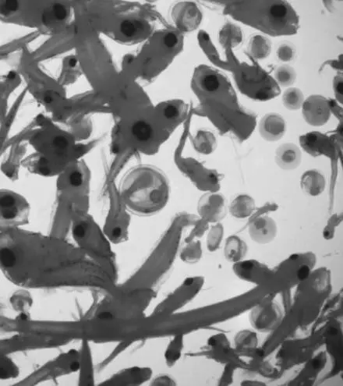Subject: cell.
<instances>
[{"instance_id": "cell-1", "label": "cell", "mask_w": 343, "mask_h": 386, "mask_svg": "<svg viewBox=\"0 0 343 386\" xmlns=\"http://www.w3.org/2000/svg\"><path fill=\"white\" fill-rule=\"evenodd\" d=\"M118 192L130 212L150 217L161 212L170 197L168 179L158 169L137 168L126 176Z\"/></svg>"}, {"instance_id": "cell-2", "label": "cell", "mask_w": 343, "mask_h": 386, "mask_svg": "<svg viewBox=\"0 0 343 386\" xmlns=\"http://www.w3.org/2000/svg\"><path fill=\"white\" fill-rule=\"evenodd\" d=\"M226 10L236 20L273 36L293 35L298 31L299 16L285 1L231 2Z\"/></svg>"}, {"instance_id": "cell-3", "label": "cell", "mask_w": 343, "mask_h": 386, "mask_svg": "<svg viewBox=\"0 0 343 386\" xmlns=\"http://www.w3.org/2000/svg\"><path fill=\"white\" fill-rule=\"evenodd\" d=\"M197 219L196 215L191 214L177 215L146 262L121 287L152 289L173 264L176 254L178 251L182 229L193 226Z\"/></svg>"}, {"instance_id": "cell-4", "label": "cell", "mask_w": 343, "mask_h": 386, "mask_svg": "<svg viewBox=\"0 0 343 386\" xmlns=\"http://www.w3.org/2000/svg\"><path fill=\"white\" fill-rule=\"evenodd\" d=\"M72 234L79 248L117 278L115 254L104 231L87 212L73 215Z\"/></svg>"}, {"instance_id": "cell-5", "label": "cell", "mask_w": 343, "mask_h": 386, "mask_svg": "<svg viewBox=\"0 0 343 386\" xmlns=\"http://www.w3.org/2000/svg\"><path fill=\"white\" fill-rule=\"evenodd\" d=\"M234 70L239 89L249 98L266 101L276 98L280 94L279 85L261 68L240 65Z\"/></svg>"}, {"instance_id": "cell-6", "label": "cell", "mask_w": 343, "mask_h": 386, "mask_svg": "<svg viewBox=\"0 0 343 386\" xmlns=\"http://www.w3.org/2000/svg\"><path fill=\"white\" fill-rule=\"evenodd\" d=\"M108 200L110 207L102 230L111 243H121L129 237L130 211L120 197L116 186L110 187Z\"/></svg>"}, {"instance_id": "cell-7", "label": "cell", "mask_w": 343, "mask_h": 386, "mask_svg": "<svg viewBox=\"0 0 343 386\" xmlns=\"http://www.w3.org/2000/svg\"><path fill=\"white\" fill-rule=\"evenodd\" d=\"M204 285L203 278L194 276L187 278L182 285L160 303L152 315L167 316L180 309L201 291Z\"/></svg>"}, {"instance_id": "cell-8", "label": "cell", "mask_w": 343, "mask_h": 386, "mask_svg": "<svg viewBox=\"0 0 343 386\" xmlns=\"http://www.w3.org/2000/svg\"><path fill=\"white\" fill-rule=\"evenodd\" d=\"M316 262V255L312 252L292 254L279 265L276 275L285 280L287 278L289 282L300 283L310 276Z\"/></svg>"}, {"instance_id": "cell-9", "label": "cell", "mask_w": 343, "mask_h": 386, "mask_svg": "<svg viewBox=\"0 0 343 386\" xmlns=\"http://www.w3.org/2000/svg\"><path fill=\"white\" fill-rule=\"evenodd\" d=\"M180 169L199 190L204 192L219 191L221 185L220 175L215 170L209 169L193 160H180Z\"/></svg>"}, {"instance_id": "cell-10", "label": "cell", "mask_w": 343, "mask_h": 386, "mask_svg": "<svg viewBox=\"0 0 343 386\" xmlns=\"http://www.w3.org/2000/svg\"><path fill=\"white\" fill-rule=\"evenodd\" d=\"M197 208L199 218L205 222L209 224L221 223L228 213L226 198L219 191L205 192L199 198Z\"/></svg>"}, {"instance_id": "cell-11", "label": "cell", "mask_w": 343, "mask_h": 386, "mask_svg": "<svg viewBox=\"0 0 343 386\" xmlns=\"http://www.w3.org/2000/svg\"><path fill=\"white\" fill-rule=\"evenodd\" d=\"M301 110L305 122L314 128L323 127L331 116L330 100L320 95L309 96Z\"/></svg>"}, {"instance_id": "cell-12", "label": "cell", "mask_w": 343, "mask_h": 386, "mask_svg": "<svg viewBox=\"0 0 343 386\" xmlns=\"http://www.w3.org/2000/svg\"><path fill=\"white\" fill-rule=\"evenodd\" d=\"M282 311L279 306L270 302L257 306L251 311L250 319L252 326L260 332H270L280 324Z\"/></svg>"}, {"instance_id": "cell-13", "label": "cell", "mask_w": 343, "mask_h": 386, "mask_svg": "<svg viewBox=\"0 0 343 386\" xmlns=\"http://www.w3.org/2000/svg\"><path fill=\"white\" fill-rule=\"evenodd\" d=\"M233 272L240 280L255 285H263L273 277L272 271L256 260H242L233 264Z\"/></svg>"}, {"instance_id": "cell-14", "label": "cell", "mask_w": 343, "mask_h": 386, "mask_svg": "<svg viewBox=\"0 0 343 386\" xmlns=\"http://www.w3.org/2000/svg\"><path fill=\"white\" fill-rule=\"evenodd\" d=\"M248 234L254 242L265 245L276 239L278 226L276 221L268 215H253L249 223Z\"/></svg>"}, {"instance_id": "cell-15", "label": "cell", "mask_w": 343, "mask_h": 386, "mask_svg": "<svg viewBox=\"0 0 343 386\" xmlns=\"http://www.w3.org/2000/svg\"><path fill=\"white\" fill-rule=\"evenodd\" d=\"M300 145L307 154L314 157L333 156L335 147L329 136L319 132H311L302 135Z\"/></svg>"}, {"instance_id": "cell-16", "label": "cell", "mask_w": 343, "mask_h": 386, "mask_svg": "<svg viewBox=\"0 0 343 386\" xmlns=\"http://www.w3.org/2000/svg\"><path fill=\"white\" fill-rule=\"evenodd\" d=\"M152 377L150 367H132L114 374L101 385H139L147 382Z\"/></svg>"}, {"instance_id": "cell-17", "label": "cell", "mask_w": 343, "mask_h": 386, "mask_svg": "<svg viewBox=\"0 0 343 386\" xmlns=\"http://www.w3.org/2000/svg\"><path fill=\"white\" fill-rule=\"evenodd\" d=\"M287 125L283 116L278 113H268L259 123L261 137L270 143L281 140L287 132Z\"/></svg>"}, {"instance_id": "cell-18", "label": "cell", "mask_w": 343, "mask_h": 386, "mask_svg": "<svg viewBox=\"0 0 343 386\" xmlns=\"http://www.w3.org/2000/svg\"><path fill=\"white\" fill-rule=\"evenodd\" d=\"M174 18L177 25L185 31L196 28L202 20V13L194 3H186L177 5L174 11Z\"/></svg>"}, {"instance_id": "cell-19", "label": "cell", "mask_w": 343, "mask_h": 386, "mask_svg": "<svg viewBox=\"0 0 343 386\" xmlns=\"http://www.w3.org/2000/svg\"><path fill=\"white\" fill-rule=\"evenodd\" d=\"M274 158L279 168L290 171L300 166L302 152L300 147L294 143H285L278 147Z\"/></svg>"}, {"instance_id": "cell-20", "label": "cell", "mask_w": 343, "mask_h": 386, "mask_svg": "<svg viewBox=\"0 0 343 386\" xmlns=\"http://www.w3.org/2000/svg\"><path fill=\"white\" fill-rule=\"evenodd\" d=\"M327 186L324 175L317 169H309L302 174L300 187L307 196L316 197L323 194Z\"/></svg>"}, {"instance_id": "cell-21", "label": "cell", "mask_w": 343, "mask_h": 386, "mask_svg": "<svg viewBox=\"0 0 343 386\" xmlns=\"http://www.w3.org/2000/svg\"><path fill=\"white\" fill-rule=\"evenodd\" d=\"M129 134L137 144L140 145H151L157 138L158 130L153 123L137 119L130 125Z\"/></svg>"}, {"instance_id": "cell-22", "label": "cell", "mask_w": 343, "mask_h": 386, "mask_svg": "<svg viewBox=\"0 0 343 386\" xmlns=\"http://www.w3.org/2000/svg\"><path fill=\"white\" fill-rule=\"evenodd\" d=\"M255 210V200L253 197L248 194L237 195L228 206V213L237 219H245L252 217Z\"/></svg>"}, {"instance_id": "cell-23", "label": "cell", "mask_w": 343, "mask_h": 386, "mask_svg": "<svg viewBox=\"0 0 343 386\" xmlns=\"http://www.w3.org/2000/svg\"><path fill=\"white\" fill-rule=\"evenodd\" d=\"M248 244L241 237L232 235L227 237L224 247V256L228 263L235 264L244 260L248 254Z\"/></svg>"}, {"instance_id": "cell-24", "label": "cell", "mask_w": 343, "mask_h": 386, "mask_svg": "<svg viewBox=\"0 0 343 386\" xmlns=\"http://www.w3.org/2000/svg\"><path fill=\"white\" fill-rule=\"evenodd\" d=\"M248 52L251 58L255 60L267 59L272 52L270 39L261 35L251 37L248 43Z\"/></svg>"}, {"instance_id": "cell-25", "label": "cell", "mask_w": 343, "mask_h": 386, "mask_svg": "<svg viewBox=\"0 0 343 386\" xmlns=\"http://www.w3.org/2000/svg\"><path fill=\"white\" fill-rule=\"evenodd\" d=\"M243 38L241 28L230 22L223 26L220 32V42L226 49L237 47L243 42Z\"/></svg>"}, {"instance_id": "cell-26", "label": "cell", "mask_w": 343, "mask_h": 386, "mask_svg": "<svg viewBox=\"0 0 343 386\" xmlns=\"http://www.w3.org/2000/svg\"><path fill=\"white\" fill-rule=\"evenodd\" d=\"M194 149L203 155H210L217 147L215 135L207 130H198L193 139Z\"/></svg>"}, {"instance_id": "cell-27", "label": "cell", "mask_w": 343, "mask_h": 386, "mask_svg": "<svg viewBox=\"0 0 343 386\" xmlns=\"http://www.w3.org/2000/svg\"><path fill=\"white\" fill-rule=\"evenodd\" d=\"M208 345L211 354L219 360L224 359L225 355L227 356L231 353L230 342L224 334H217L211 337Z\"/></svg>"}, {"instance_id": "cell-28", "label": "cell", "mask_w": 343, "mask_h": 386, "mask_svg": "<svg viewBox=\"0 0 343 386\" xmlns=\"http://www.w3.org/2000/svg\"><path fill=\"white\" fill-rule=\"evenodd\" d=\"M184 346L185 337L182 334L176 335L171 340L164 354L165 363L169 367L174 366L180 361Z\"/></svg>"}, {"instance_id": "cell-29", "label": "cell", "mask_w": 343, "mask_h": 386, "mask_svg": "<svg viewBox=\"0 0 343 386\" xmlns=\"http://www.w3.org/2000/svg\"><path fill=\"white\" fill-rule=\"evenodd\" d=\"M159 114L162 121L168 123L169 126H174V124L179 123L184 118L185 110L184 106L170 102L162 107Z\"/></svg>"}, {"instance_id": "cell-30", "label": "cell", "mask_w": 343, "mask_h": 386, "mask_svg": "<svg viewBox=\"0 0 343 386\" xmlns=\"http://www.w3.org/2000/svg\"><path fill=\"white\" fill-rule=\"evenodd\" d=\"M228 79L221 75L219 72L210 70L200 80V86L204 92L208 93H213L219 90Z\"/></svg>"}, {"instance_id": "cell-31", "label": "cell", "mask_w": 343, "mask_h": 386, "mask_svg": "<svg viewBox=\"0 0 343 386\" xmlns=\"http://www.w3.org/2000/svg\"><path fill=\"white\" fill-rule=\"evenodd\" d=\"M185 243V246L180 250V259L187 264L198 263L203 254L202 242L194 240Z\"/></svg>"}, {"instance_id": "cell-32", "label": "cell", "mask_w": 343, "mask_h": 386, "mask_svg": "<svg viewBox=\"0 0 343 386\" xmlns=\"http://www.w3.org/2000/svg\"><path fill=\"white\" fill-rule=\"evenodd\" d=\"M236 350L241 352H248L257 348L259 337L255 332L251 330H242L235 337Z\"/></svg>"}, {"instance_id": "cell-33", "label": "cell", "mask_w": 343, "mask_h": 386, "mask_svg": "<svg viewBox=\"0 0 343 386\" xmlns=\"http://www.w3.org/2000/svg\"><path fill=\"white\" fill-rule=\"evenodd\" d=\"M305 100L304 93L297 88H289L285 90L283 95V102L285 109L291 111L300 110Z\"/></svg>"}, {"instance_id": "cell-34", "label": "cell", "mask_w": 343, "mask_h": 386, "mask_svg": "<svg viewBox=\"0 0 343 386\" xmlns=\"http://www.w3.org/2000/svg\"><path fill=\"white\" fill-rule=\"evenodd\" d=\"M274 82L282 87H290L296 81V72L293 67L287 64L279 66L274 73Z\"/></svg>"}, {"instance_id": "cell-35", "label": "cell", "mask_w": 343, "mask_h": 386, "mask_svg": "<svg viewBox=\"0 0 343 386\" xmlns=\"http://www.w3.org/2000/svg\"><path fill=\"white\" fill-rule=\"evenodd\" d=\"M224 226L221 223L209 227L207 239H206L209 252H215L220 248L223 239H224Z\"/></svg>"}, {"instance_id": "cell-36", "label": "cell", "mask_w": 343, "mask_h": 386, "mask_svg": "<svg viewBox=\"0 0 343 386\" xmlns=\"http://www.w3.org/2000/svg\"><path fill=\"white\" fill-rule=\"evenodd\" d=\"M277 58L279 61L289 62L293 61L296 55V48L294 43L289 41L280 43L277 49Z\"/></svg>"}, {"instance_id": "cell-37", "label": "cell", "mask_w": 343, "mask_h": 386, "mask_svg": "<svg viewBox=\"0 0 343 386\" xmlns=\"http://www.w3.org/2000/svg\"><path fill=\"white\" fill-rule=\"evenodd\" d=\"M342 223V215L334 214L329 218L327 225L323 230L324 239L327 241L333 240L335 235V230Z\"/></svg>"}, {"instance_id": "cell-38", "label": "cell", "mask_w": 343, "mask_h": 386, "mask_svg": "<svg viewBox=\"0 0 343 386\" xmlns=\"http://www.w3.org/2000/svg\"><path fill=\"white\" fill-rule=\"evenodd\" d=\"M209 229V224L205 222L202 219H198L196 224L193 226V230L191 234L186 238L185 243H188L196 239V238H201L205 234Z\"/></svg>"}, {"instance_id": "cell-39", "label": "cell", "mask_w": 343, "mask_h": 386, "mask_svg": "<svg viewBox=\"0 0 343 386\" xmlns=\"http://www.w3.org/2000/svg\"><path fill=\"white\" fill-rule=\"evenodd\" d=\"M333 86L335 100L342 104L343 98V78L341 75L335 77Z\"/></svg>"}, {"instance_id": "cell-40", "label": "cell", "mask_w": 343, "mask_h": 386, "mask_svg": "<svg viewBox=\"0 0 343 386\" xmlns=\"http://www.w3.org/2000/svg\"><path fill=\"white\" fill-rule=\"evenodd\" d=\"M179 36L174 32H168L163 38V43L168 49H174L179 45Z\"/></svg>"}, {"instance_id": "cell-41", "label": "cell", "mask_w": 343, "mask_h": 386, "mask_svg": "<svg viewBox=\"0 0 343 386\" xmlns=\"http://www.w3.org/2000/svg\"><path fill=\"white\" fill-rule=\"evenodd\" d=\"M120 31L123 34V36L132 37L135 35L137 27L133 21H124L120 25Z\"/></svg>"}, {"instance_id": "cell-42", "label": "cell", "mask_w": 343, "mask_h": 386, "mask_svg": "<svg viewBox=\"0 0 343 386\" xmlns=\"http://www.w3.org/2000/svg\"><path fill=\"white\" fill-rule=\"evenodd\" d=\"M233 367L231 364L226 366L224 372H223L222 376L220 380L221 382L220 385H228L233 380Z\"/></svg>"}, {"instance_id": "cell-43", "label": "cell", "mask_w": 343, "mask_h": 386, "mask_svg": "<svg viewBox=\"0 0 343 386\" xmlns=\"http://www.w3.org/2000/svg\"><path fill=\"white\" fill-rule=\"evenodd\" d=\"M152 385H175V380L169 376H160L154 379Z\"/></svg>"}, {"instance_id": "cell-44", "label": "cell", "mask_w": 343, "mask_h": 386, "mask_svg": "<svg viewBox=\"0 0 343 386\" xmlns=\"http://www.w3.org/2000/svg\"><path fill=\"white\" fill-rule=\"evenodd\" d=\"M54 12L56 18L60 21L64 20L67 16V9L64 5L57 4L54 8Z\"/></svg>"}, {"instance_id": "cell-45", "label": "cell", "mask_w": 343, "mask_h": 386, "mask_svg": "<svg viewBox=\"0 0 343 386\" xmlns=\"http://www.w3.org/2000/svg\"><path fill=\"white\" fill-rule=\"evenodd\" d=\"M17 8H19V3L16 1H7L4 3L1 11L3 13L14 12Z\"/></svg>"}, {"instance_id": "cell-46", "label": "cell", "mask_w": 343, "mask_h": 386, "mask_svg": "<svg viewBox=\"0 0 343 386\" xmlns=\"http://www.w3.org/2000/svg\"><path fill=\"white\" fill-rule=\"evenodd\" d=\"M242 385H265V383H261L259 381H254V380H245L243 382Z\"/></svg>"}, {"instance_id": "cell-47", "label": "cell", "mask_w": 343, "mask_h": 386, "mask_svg": "<svg viewBox=\"0 0 343 386\" xmlns=\"http://www.w3.org/2000/svg\"><path fill=\"white\" fill-rule=\"evenodd\" d=\"M69 65H70L71 67H76L77 60L74 58L71 59L70 61H69Z\"/></svg>"}, {"instance_id": "cell-48", "label": "cell", "mask_w": 343, "mask_h": 386, "mask_svg": "<svg viewBox=\"0 0 343 386\" xmlns=\"http://www.w3.org/2000/svg\"><path fill=\"white\" fill-rule=\"evenodd\" d=\"M45 101L47 102V104H51V101H53V98H51V96L50 95H45V99H44Z\"/></svg>"}, {"instance_id": "cell-49", "label": "cell", "mask_w": 343, "mask_h": 386, "mask_svg": "<svg viewBox=\"0 0 343 386\" xmlns=\"http://www.w3.org/2000/svg\"><path fill=\"white\" fill-rule=\"evenodd\" d=\"M16 77L15 73L14 72H10L9 73V75H8V77L9 79H10V80H13V79Z\"/></svg>"}, {"instance_id": "cell-50", "label": "cell", "mask_w": 343, "mask_h": 386, "mask_svg": "<svg viewBox=\"0 0 343 386\" xmlns=\"http://www.w3.org/2000/svg\"><path fill=\"white\" fill-rule=\"evenodd\" d=\"M19 319L23 321H25L27 319V316L25 314H21L19 316Z\"/></svg>"}]
</instances>
